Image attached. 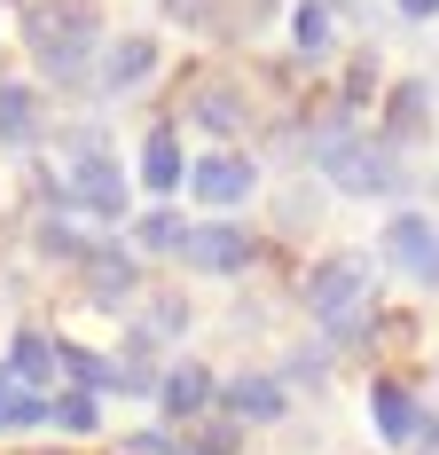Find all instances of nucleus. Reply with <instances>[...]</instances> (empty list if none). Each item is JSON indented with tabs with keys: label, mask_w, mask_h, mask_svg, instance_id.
<instances>
[{
	"label": "nucleus",
	"mask_w": 439,
	"mask_h": 455,
	"mask_svg": "<svg viewBox=\"0 0 439 455\" xmlns=\"http://www.w3.org/2000/svg\"><path fill=\"white\" fill-rule=\"evenodd\" d=\"M24 40L47 55V71H79L94 47V0H32L24 8Z\"/></svg>",
	"instance_id": "nucleus-1"
},
{
	"label": "nucleus",
	"mask_w": 439,
	"mask_h": 455,
	"mask_svg": "<svg viewBox=\"0 0 439 455\" xmlns=\"http://www.w3.org/2000/svg\"><path fill=\"white\" fill-rule=\"evenodd\" d=\"M307 299H314V315H322V330H361L369 322V259H322L307 283Z\"/></svg>",
	"instance_id": "nucleus-2"
},
{
	"label": "nucleus",
	"mask_w": 439,
	"mask_h": 455,
	"mask_svg": "<svg viewBox=\"0 0 439 455\" xmlns=\"http://www.w3.org/2000/svg\"><path fill=\"white\" fill-rule=\"evenodd\" d=\"M322 173L353 196H385L393 188V149H377V141H353V134H322Z\"/></svg>",
	"instance_id": "nucleus-3"
},
{
	"label": "nucleus",
	"mask_w": 439,
	"mask_h": 455,
	"mask_svg": "<svg viewBox=\"0 0 439 455\" xmlns=\"http://www.w3.org/2000/svg\"><path fill=\"white\" fill-rule=\"evenodd\" d=\"M385 259H393L408 283H439V228L424 220V212H400V220L385 228Z\"/></svg>",
	"instance_id": "nucleus-4"
},
{
	"label": "nucleus",
	"mask_w": 439,
	"mask_h": 455,
	"mask_svg": "<svg viewBox=\"0 0 439 455\" xmlns=\"http://www.w3.org/2000/svg\"><path fill=\"white\" fill-rule=\"evenodd\" d=\"M188 267H204V275H227V267H243L251 259V228H235V220H212V228H188Z\"/></svg>",
	"instance_id": "nucleus-5"
},
{
	"label": "nucleus",
	"mask_w": 439,
	"mask_h": 455,
	"mask_svg": "<svg viewBox=\"0 0 439 455\" xmlns=\"http://www.w3.org/2000/svg\"><path fill=\"white\" fill-rule=\"evenodd\" d=\"M63 196H71L79 212H94V220L126 212V181H118V165H110V157H87V165H71V181H63Z\"/></svg>",
	"instance_id": "nucleus-6"
},
{
	"label": "nucleus",
	"mask_w": 439,
	"mask_h": 455,
	"mask_svg": "<svg viewBox=\"0 0 439 455\" xmlns=\"http://www.w3.org/2000/svg\"><path fill=\"white\" fill-rule=\"evenodd\" d=\"M188 188H196L212 212H227V204H243V196H251V165H243V157H220V149H212V157L188 173Z\"/></svg>",
	"instance_id": "nucleus-7"
},
{
	"label": "nucleus",
	"mask_w": 439,
	"mask_h": 455,
	"mask_svg": "<svg viewBox=\"0 0 439 455\" xmlns=\"http://www.w3.org/2000/svg\"><path fill=\"white\" fill-rule=\"evenodd\" d=\"M377 432H385V440H400V448H408V440H432L424 409H416L400 385H377Z\"/></svg>",
	"instance_id": "nucleus-8"
},
{
	"label": "nucleus",
	"mask_w": 439,
	"mask_h": 455,
	"mask_svg": "<svg viewBox=\"0 0 439 455\" xmlns=\"http://www.w3.org/2000/svg\"><path fill=\"white\" fill-rule=\"evenodd\" d=\"M220 401H227L235 416L275 424V416H283V385H275V377H227V385H220Z\"/></svg>",
	"instance_id": "nucleus-9"
},
{
	"label": "nucleus",
	"mask_w": 439,
	"mask_h": 455,
	"mask_svg": "<svg viewBox=\"0 0 439 455\" xmlns=\"http://www.w3.org/2000/svg\"><path fill=\"white\" fill-rule=\"evenodd\" d=\"M55 362H63V354H55V346H47L40 330H24V338H16V354H8V377H16V385H32V393H40L47 377H55Z\"/></svg>",
	"instance_id": "nucleus-10"
},
{
	"label": "nucleus",
	"mask_w": 439,
	"mask_h": 455,
	"mask_svg": "<svg viewBox=\"0 0 439 455\" xmlns=\"http://www.w3.org/2000/svg\"><path fill=\"white\" fill-rule=\"evenodd\" d=\"M141 181L157 188V196L188 181V165H180V141H173V134H149V141H141Z\"/></svg>",
	"instance_id": "nucleus-11"
},
{
	"label": "nucleus",
	"mask_w": 439,
	"mask_h": 455,
	"mask_svg": "<svg viewBox=\"0 0 439 455\" xmlns=\"http://www.w3.org/2000/svg\"><path fill=\"white\" fill-rule=\"evenodd\" d=\"M0 141H8V149L40 141V102H32L24 87H0Z\"/></svg>",
	"instance_id": "nucleus-12"
},
{
	"label": "nucleus",
	"mask_w": 439,
	"mask_h": 455,
	"mask_svg": "<svg viewBox=\"0 0 439 455\" xmlns=\"http://www.w3.org/2000/svg\"><path fill=\"white\" fill-rule=\"evenodd\" d=\"M204 401H212V377H204L196 362H180L173 377H165V409H173V416H196Z\"/></svg>",
	"instance_id": "nucleus-13"
},
{
	"label": "nucleus",
	"mask_w": 439,
	"mask_h": 455,
	"mask_svg": "<svg viewBox=\"0 0 439 455\" xmlns=\"http://www.w3.org/2000/svg\"><path fill=\"white\" fill-rule=\"evenodd\" d=\"M149 55H157L149 40H118V47H110V63H102V79H110V87H133V79L149 71Z\"/></svg>",
	"instance_id": "nucleus-14"
},
{
	"label": "nucleus",
	"mask_w": 439,
	"mask_h": 455,
	"mask_svg": "<svg viewBox=\"0 0 439 455\" xmlns=\"http://www.w3.org/2000/svg\"><path fill=\"white\" fill-rule=\"evenodd\" d=\"M87 283L102 291V299H126V291H133V259H118V251H94V259H87Z\"/></svg>",
	"instance_id": "nucleus-15"
},
{
	"label": "nucleus",
	"mask_w": 439,
	"mask_h": 455,
	"mask_svg": "<svg viewBox=\"0 0 439 455\" xmlns=\"http://www.w3.org/2000/svg\"><path fill=\"white\" fill-rule=\"evenodd\" d=\"M133 243H141V251H180V243H188V228H180L173 212H149V220L133 228Z\"/></svg>",
	"instance_id": "nucleus-16"
},
{
	"label": "nucleus",
	"mask_w": 439,
	"mask_h": 455,
	"mask_svg": "<svg viewBox=\"0 0 439 455\" xmlns=\"http://www.w3.org/2000/svg\"><path fill=\"white\" fill-rule=\"evenodd\" d=\"M196 118H204L212 134H227V126H235L243 110H235V94H227V87H204V94H196Z\"/></svg>",
	"instance_id": "nucleus-17"
},
{
	"label": "nucleus",
	"mask_w": 439,
	"mask_h": 455,
	"mask_svg": "<svg viewBox=\"0 0 439 455\" xmlns=\"http://www.w3.org/2000/svg\"><path fill=\"white\" fill-rule=\"evenodd\" d=\"M47 416H55L63 432H87L94 424V393H63V401H47Z\"/></svg>",
	"instance_id": "nucleus-18"
},
{
	"label": "nucleus",
	"mask_w": 439,
	"mask_h": 455,
	"mask_svg": "<svg viewBox=\"0 0 439 455\" xmlns=\"http://www.w3.org/2000/svg\"><path fill=\"white\" fill-rule=\"evenodd\" d=\"M299 47H307V55H322V47H330V8H322V0H307V8H299Z\"/></svg>",
	"instance_id": "nucleus-19"
},
{
	"label": "nucleus",
	"mask_w": 439,
	"mask_h": 455,
	"mask_svg": "<svg viewBox=\"0 0 439 455\" xmlns=\"http://www.w3.org/2000/svg\"><path fill=\"white\" fill-rule=\"evenodd\" d=\"M0 424H47V401L40 393H16V401L0 409Z\"/></svg>",
	"instance_id": "nucleus-20"
},
{
	"label": "nucleus",
	"mask_w": 439,
	"mask_h": 455,
	"mask_svg": "<svg viewBox=\"0 0 439 455\" xmlns=\"http://www.w3.org/2000/svg\"><path fill=\"white\" fill-rule=\"evenodd\" d=\"M393 110H400V126L416 134V126H424V87H400V94H393Z\"/></svg>",
	"instance_id": "nucleus-21"
},
{
	"label": "nucleus",
	"mask_w": 439,
	"mask_h": 455,
	"mask_svg": "<svg viewBox=\"0 0 439 455\" xmlns=\"http://www.w3.org/2000/svg\"><path fill=\"white\" fill-rule=\"evenodd\" d=\"M196 455H235V424H204V440H196Z\"/></svg>",
	"instance_id": "nucleus-22"
},
{
	"label": "nucleus",
	"mask_w": 439,
	"mask_h": 455,
	"mask_svg": "<svg viewBox=\"0 0 439 455\" xmlns=\"http://www.w3.org/2000/svg\"><path fill=\"white\" fill-rule=\"evenodd\" d=\"M400 16H439V0H400Z\"/></svg>",
	"instance_id": "nucleus-23"
},
{
	"label": "nucleus",
	"mask_w": 439,
	"mask_h": 455,
	"mask_svg": "<svg viewBox=\"0 0 439 455\" xmlns=\"http://www.w3.org/2000/svg\"><path fill=\"white\" fill-rule=\"evenodd\" d=\"M8 401H16V377H8V369H0V409H8Z\"/></svg>",
	"instance_id": "nucleus-24"
},
{
	"label": "nucleus",
	"mask_w": 439,
	"mask_h": 455,
	"mask_svg": "<svg viewBox=\"0 0 439 455\" xmlns=\"http://www.w3.org/2000/svg\"><path fill=\"white\" fill-rule=\"evenodd\" d=\"M173 16H204V0H173Z\"/></svg>",
	"instance_id": "nucleus-25"
}]
</instances>
